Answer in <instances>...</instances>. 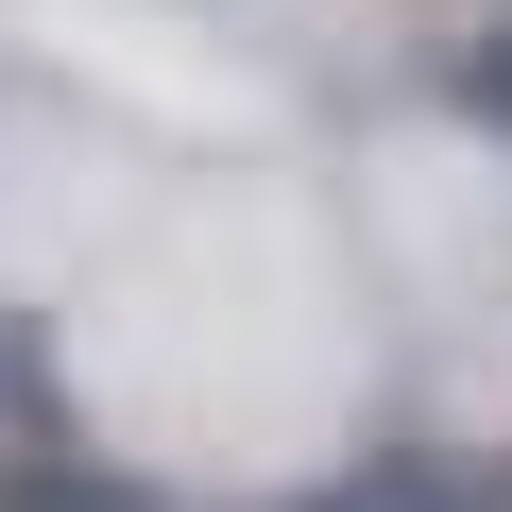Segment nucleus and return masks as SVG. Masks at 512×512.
<instances>
[{
  "mask_svg": "<svg viewBox=\"0 0 512 512\" xmlns=\"http://www.w3.org/2000/svg\"><path fill=\"white\" fill-rule=\"evenodd\" d=\"M478 512H512V478H495V495H478Z\"/></svg>",
  "mask_w": 512,
  "mask_h": 512,
  "instance_id": "obj_1",
  "label": "nucleus"
}]
</instances>
